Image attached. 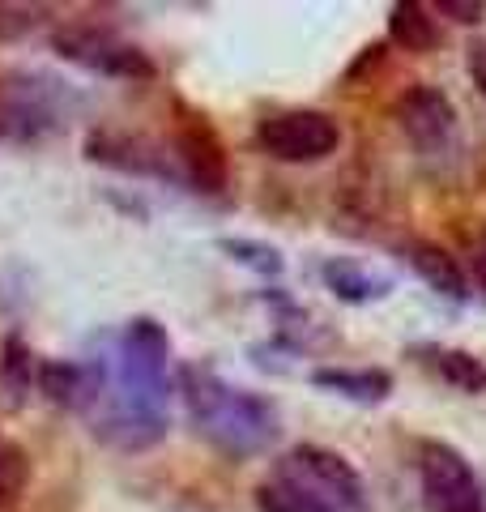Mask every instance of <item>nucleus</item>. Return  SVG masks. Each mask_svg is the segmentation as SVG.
Wrapping results in <instances>:
<instances>
[{"instance_id": "f257e3e1", "label": "nucleus", "mask_w": 486, "mask_h": 512, "mask_svg": "<svg viewBox=\"0 0 486 512\" xmlns=\"http://www.w3.org/2000/svg\"><path fill=\"white\" fill-rule=\"evenodd\" d=\"M107 363V359H103ZM171 338L154 316L128 320L107 363V384L94 410V436L120 453H141L171 423Z\"/></svg>"}, {"instance_id": "f03ea898", "label": "nucleus", "mask_w": 486, "mask_h": 512, "mask_svg": "<svg viewBox=\"0 0 486 512\" xmlns=\"http://www.w3.org/2000/svg\"><path fill=\"white\" fill-rule=\"evenodd\" d=\"M180 389L197 436L214 444L218 453L243 461V457H261L278 444L282 419L269 397L239 389V384L205 372V367H184Z\"/></svg>"}, {"instance_id": "7ed1b4c3", "label": "nucleus", "mask_w": 486, "mask_h": 512, "mask_svg": "<svg viewBox=\"0 0 486 512\" xmlns=\"http://www.w3.org/2000/svg\"><path fill=\"white\" fill-rule=\"evenodd\" d=\"M77 107V94L64 77L39 69H5L0 73V141L35 146L64 133Z\"/></svg>"}, {"instance_id": "20e7f679", "label": "nucleus", "mask_w": 486, "mask_h": 512, "mask_svg": "<svg viewBox=\"0 0 486 512\" xmlns=\"http://www.w3.org/2000/svg\"><path fill=\"white\" fill-rule=\"evenodd\" d=\"M273 474H282L290 483H299L303 491H312L316 500L329 504L333 512H367V487H363L359 470H354L342 453H333V448L295 444L278 461Z\"/></svg>"}, {"instance_id": "39448f33", "label": "nucleus", "mask_w": 486, "mask_h": 512, "mask_svg": "<svg viewBox=\"0 0 486 512\" xmlns=\"http://www.w3.org/2000/svg\"><path fill=\"white\" fill-rule=\"evenodd\" d=\"M256 141L278 163H320V158L337 154V146H342V124L329 111L290 107L278 111V116H265L261 128H256Z\"/></svg>"}, {"instance_id": "423d86ee", "label": "nucleus", "mask_w": 486, "mask_h": 512, "mask_svg": "<svg viewBox=\"0 0 486 512\" xmlns=\"http://www.w3.org/2000/svg\"><path fill=\"white\" fill-rule=\"evenodd\" d=\"M52 47H56V56H64L69 64H81V69L103 73V77L150 82L158 73V64L145 56L137 43H124L103 26H60L52 35Z\"/></svg>"}, {"instance_id": "0eeeda50", "label": "nucleus", "mask_w": 486, "mask_h": 512, "mask_svg": "<svg viewBox=\"0 0 486 512\" xmlns=\"http://www.w3.org/2000/svg\"><path fill=\"white\" fill-rule=\"evenodd\" d=\"M418 487L427 512H486L474 466L452 444L427 440L418 453Z\"/></svg>"}, {"instance_id": "6e6552de", "label": "nucleus", "mask_w": 486, "mask_h": 512, "mask_svg": "<svg viewBox=\"0 0 486 512\" xmlns=\"http://www.w3.org/2000/svg\"><path fill=\"white\" fill-rule=\"evenodd\" d=\"M397 124L418 154H444L452 141H457V111H452L448 94L435 86H423V82L401 94Z\"/></svg>"}, {"instance_id": "1a4fd4ad", "label": "nucleus", "mask_w": 486, "mask_h": 512, "mask_svg": "<svg viewBox=\"0 0 486 512\" xmlns=\"http://www.w3.org/2000/svg\"><path fill=\"white\" fill-rule=\"evenodd\" d=\"M86 154L94 158V163L111 167V171L145 175V180H180L175 150L158 146V141H150V137H137V133H94L86 141Z\"/></svg>"}, {"instance_id": "9d476101", "label": "nucleus", "mask_w": 486, "mask_h": 512, "mask_svg": "<svg viewBox=\"0 0 486 512\" xmlns=\"http://www.w3.org/2000/svg\"><path fill=\"white\" fill-rule=\"evenodd\" d=\"M35 384L47 393V402H56L60 410L94 414L107 384V363L103 359H47L39 363Z\"/></svg>"}, {"instance_id": "9b49d317", "label": "nucleus", "mask_w": 486, "mask_h": 512, "mask_svg": "<svg viewBox=\"0 0 486 512\" xmlns=\"http://www.w3.org/2000/svg\"><path fill=\"white\" fill-rule=\"evenodd\" d=\"M171 150H175V163H180L184 184H192L197 192H222L226 188V150L201 116H188L180 124V133L171 137Z\"/></svg>"}, {"instance_id": "f8f14e48", "label": "nucleus", "mask_w": 486, "mask_h": 512, "mask_svg": "<svg viewBox=\"0 0 486 512\" xmlns=\"http://www.w3.org/2000/svg\"><path fill=\"white\" fill-rule=\"evenodd\" d=\"M320 278L342 303H376L393 291V278L376 274L371 265L354 261V256H329V261L320 265Z\"/></svg>"}, {"instance_id": "ddd939ff", "label": "nucleus", "mask_w": 486, "mask_h": 512, "mask_svg": "<svg viewBox=\"0 0 486 512\" xmlns=\"http://www.w3.org/2000/svg\"><path fill=\"white\" fill-rule=\"evenodd\" d=\"M388 39L405 52H435L444 43L440 18H435L431 5H418V0H401V5L388 9Z\"/></svg>"}, {"instance_id": "4468645a", "label": "nucleus", "mask_w": 486, "mask_h": 512, "mask_svg": "<svg viewBox=\"0 0 486 512\" xmlns=\"http://www.w3.org/2000/svg\"><path fill=\"white\" fill-rule=\"evenodd\" d=\"M410 265L435 295H444L452 303H461L469 295L465 291V269L448 248H440V244H410Z\"/></svg>"}, {"instance_id": "2eb2a0df", "label": "nucleus", "mask_w": 486, "mask_h": 512, "mask_svg": "<svg viewBox=\"0 0 486 512\" xmlns=\"http://www.w3.org/2000/svg\"><path fill=\"white\" fill-rule=\"evenodd\" d=\"M312 384L324 393H337L346 402H363V406H376L393 393V376L388 372H346V367H316L312 372Z\"/></svg>"}, {"instance_id": "dca6fc26", "label": "nucleus", "mask_w": 486, "mask_h": 512, "mask_svg": "<svg viewBox=\"0 0 486 512\" xmlns=\"http://www.w3.org/2000/svg\"><path fill=\"white\" fill-rule=\"evenodd\" d=\"M35 376H39V363L30 355V346L18 338V333H9L5 346H0V402L9 410L26 406L30 389H35Z\"/></svg>"}, {"instance_id": "f3484780", "label": "nucleus", "mask_w": 486, "mask_h": 512, "mask_svg": "<svg viewBox=\"0 0 486 512\" xmlns=\"http://www.w3.org/2000/svg\"><path fill=\"white\" fill-rule=\"evenodd\" d=\"M256 508L261 512H333L329 504H320L312 491H303L299 483H290L282 474H269L256 487Z\"/></svg>"}, {"instance_id": "a211bd4d", "label": "nucleus", "mask_w": 486, "mask_h": 512, "mask_svg": "<svg viewBox=\"0 0 486 512\" xmlns=\"http://www.w3.org/2000/svg\"><path fill=\"white\" fill-rule=\"evenodd\" d=\"M222 252L231 256V261H239L243 269H252V274H261V278H278L286 261H282V252L265 244V239H222Z\"/></svg>"}, {"instance_id": "6ab92c4d", "label": "nucleus", "mask_w": 486, "mask_h": 512, "mask_svg": "<svg viewBox=\"0 0 486 512\" xmlns=\"http://www.w3.org/2000/svg\"><path fill=\"white\" fill-rule=\"evenodd\" d=\"M435 363H440V376L448 384H457L461 393H482L486 389V363L465 355V350H440Z\"/></svg>"}, {"instance_id": "aec40b11", "label": "nucleus", "mask_w": 486, "mask_h": 512, "mask_svg": "<svg viewBox=\"0 0 486 512\" xmlns=\"http://www.w3.org/2000/svg\"><path fill=\"white\" fill-rule=\"evenodd\" d=\"M26 478H30V461L26 453L13 440L0 436V508L13 504L18 495L26 491Z\"/></svg>"}, {"instance_id": "412c9836", "label": "nucleus", "mask_w": 486, "mask_h": 512, "mask_svg": "<svg viewBox=\"0 0 486 512\" xmlns=\"http://www.w3.org/2000/svg\"><path fill=\"white\" fill-rule=\"evenodd\" d=\"M39 22H43L39 5H5V0H0V39H5V43L26 39Z\"/></svg>"}, {"instance_id": "4be33fe9", "label": "nucleus", "mask_w": 486, "mask_h": 512, "mask_svg": "<svg viewBox=\"0 0 486 512\" xmlns=\"http://www.w3.org/2000/svg\"><path fill=\"white\" fill-rule=\"evenodd\" d=\"M431 9L435 13H448V18L461 22V26H478L482 13H486V5H478V0H435Z\"/></svg>"}, {"instance_id": "5701e85b", "label": "nucleus", "mask_w": 486, "mask_h": 512, "mask_svg": "<svg viewBox=\"0 0 486 512\" xmlns=\"http://www.w3.org/2000/svg\"><path fill=\"white\" fill-rule=\"evenodd\" d=\"M469 77H474L478 94L486 99V39H478L474 47H469Z\"/></svg>"}, {"instance_id": "b1692460", "label": "nucleus", "mask_w": 486, "mask_h": 512, "mask_svg": "<svg viewBox=\"0 0 486 512\" xmlns=\"http://www.w3.org/2000/svg\"><path fill=\"white\" fill-rule=\"evenodd\" d=\"M469 269H474V282L486 291V231L474 239V244H469Z\"/></svg>"}]
</instances>
